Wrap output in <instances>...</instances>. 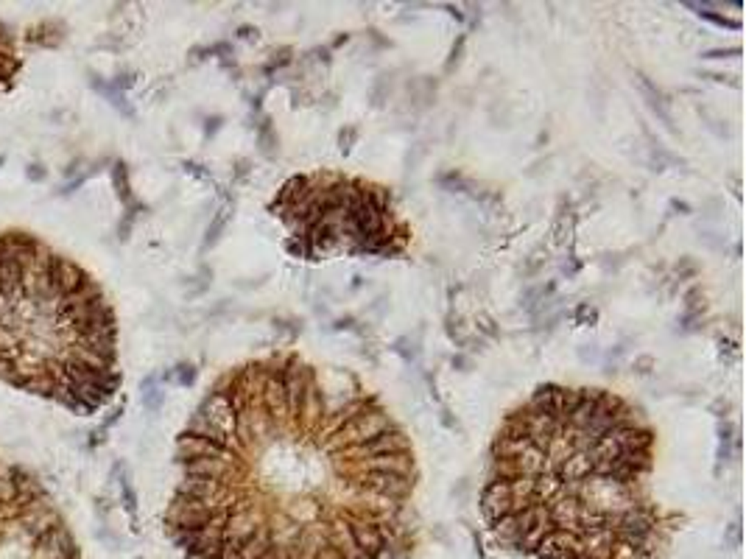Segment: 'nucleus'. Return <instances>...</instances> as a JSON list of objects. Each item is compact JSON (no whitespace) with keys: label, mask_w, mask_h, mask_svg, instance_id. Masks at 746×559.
<instances>
[{"label":"nucleus","mask_w":746,"mask_h":559,"mask_svg":"<svg viewBox=\"0 0 746 559\" xmlns=\"http://www.w3.org/2000/svg\"><path fill=\"white\" fill-rule=\"evenodd\" d=\"M185 559H405L417 459L383 400L297 353L227 369L176 439Z\"/></svg>","instance_id":"obj_1"},{"label":"nucleus","mask_w":746,"mask_h":559,"mask_svg":"<svg viewBox=\"0 0 746 559\" xmlns=\"http://www.w3.org/2000/svg\"><path fill=\"white\" fill-rule=\"evenodd\" d=\"M657 434L626 397L545 383L489 448L481 512L528 559H657L676 515L651 495Z\"/></svg>","instance_id":"obj_2"},{"label":"nucleus","mask_w":746,"mask_h":559,"mask_svg":"<svg viewBox=\"0 0 746 559\" xmlns=\"http://www.w3.org/2000/svg\"><path fill=\"white\" fill-rule=\"evenodd\" d=\"M0 381L76 414L118 386V319L95 277L31 232H0Z\"/></svg>","instance_id":"obj_3"},{"label":"nucleus","mask_w":746,"mask_h":559,"mask_svg":"<svg viewBox=\"0 0 746 559\" xmlns=\"http://www.w3.org/2000/svg\"><path fill=\"white\" fill-rule=\"evenodd\" d=\"M288 230V249L302 260L397 257L411 244V227L391 193L361 176L313 171L291 176L271 199Z\"/></svg>","instance_id":"obj_4"},{"label":"nucleus","mask_w":746,"mask_h":559,"mask_svg":"<svg viewBox=\"0 0 746 559\" xmlns=\"http://www.w3.org/2000/svg\"><path fill=\"white\" fill-rule=\"evenodd\" d=\"M0 559H82L48 489L9 461H0Z\"/></svg>","instance_id":"obj_5"}]
</instances>
